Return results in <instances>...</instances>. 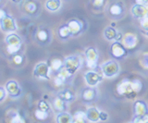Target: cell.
Returning <instances> with one entry per match:
<instances>
[{
  "instance_id": "5bb4252c",
  "label": "cell",
  "mask_w": 148,
  "mask_h": 123,
  "mask_svg": "<svg viewBox=\"0 0 148 123\" xmlns=\"http://www.w3.org/2000/svg\"><path fill=\"white\" fill-rule=\"evenodd\" d=\"M68 26H69V28L71 29V34H77V33H79L82 31V24L79 20H69V23H68Z\"/></svg>"
},
{
  "instance_id": "52a82bcc",
  "label": "cell",
  "mask_w": 148,
  "mask_h": 123,
  "mask_svg": "<svg viewBox=\"0 0 148 123\" xmlns=\"http://www.w3.org/2000/svg\"><path fill=\"white\" fill-rule=\"evenodd\" d=\"M0 22H1V28L5 31H14L17 30L15 20L8 14L0 19Z\"/></svg>"
},
{
  "instance_id": "ffe728a7",
  "label": "cell",
  "mask_w": 148,
  "mask_h": 123,
  "mask_svg": "<svg viewBox=\"0 0 148 123\" xmlns=\"http://www.w3.org/2000/svg\"><path fill=\"white\" fill-rule=\"evenodd\" d=\"M88 120L86 113L82 112V111H77L75 113V115L73 117V122H77V123H84L86 122V120Z\"/></svg>"
},
{
  "instance_id": "60d3db41",
  "label": "cell",
  "mask_w": 148,
  "mask_h": 123,
  "mask_svg": "<svg viewBox=\"0 0 148 123\" xmlns=\"http://www.w3.org/2000/svg\"><path fill=\"white\" fill-rule=\"evenodd\" d=\"M120 39H121V33H117V35H116V38L115 40H117V41H119Z\"/></svg>"
},
{
  "instance_id": "8fae6325",
  "label": "cell",
  "mask_w": 148,
  "mask_h": 123,
  "mask_svg": "<svg viewBox=\"0 0 148 123\" xmlns=\"http://www.w3.org/2000/svg\"><path fill=\"white\" fill-rule=\"evenodd\" d=\"M84 77H85L86 83L90 86H95L96 84H98L102 81V77L94 70L87 71L85 73V75H84Z\"/></svg>"
},
{
  "instance_id": "1f68e13d",
  "label": "cell",
  "mask_w": 148,
  "mask_h": 123,
  "mask_svg": "<svg viewBox=\"0 0 148 123\" xmlns=\"http://www.w3.org/2000/svg\"><path fill=\"white\" fill-rule=\"evenodd\" d=\"M12 123H23V122H25L24 121V118H23L20 114H15V116L13 117V118L11 120Z\"/></svg>"
},
{
  "instance_id": "f1b7e54d",
  "label": "cell",
  "mask_w": 148,
  "mask_h": 123,
  "mask_svg": "<svg viewBox=\"0 0 148 123\" xmlns=\"http://www.w3.org/2000/svg\"><path fill=\"white\" fill-rule=\"evenodd\" d=\"M37 38H38L41 42H45L48 39V33L45 30H41L37 33Z\"/></svg>"
},
{
  "instance_id": "b9f144b4",
  "label": "cell",
  "mask_w": 148,
  "mask_h": 123,
  "mask_svg": "<svg viewBox=\"0 0 148 123\" xmlns=\"http://www.w3.org/2000/svg\"><path fill=\"white\" fill-rule=\"evenodd\" d=\"M12 2H14V3H21L22 0H11Z\"/></svg>"
},
{
  "instance_id": "4fadbf2b",
  "label": "cell",
  "mask_w": 148,
  "mask_h": 123,
  "mask_svg": "<svg viewBox=\"0 0 148 123\" xmlns=\"http://www.w3.org/2000/svg\"><path fill=\"white\" fill-rule=\"evenodd\" d=\"M86 116L88 120L96 122L100 120V112L98 111V109L95 107H91L86 111Z\"/></svg>"
},
{
  "instance_id": "8992f818",
  "label": "cell",
  "mask_w": 148,
  "mask_h": 123,
  "mask_svg": "<svg viewBox=\"0 0 148 123\" xmlns=\"http://www.w3.org/2000/svg\"><path fill=\"white\" fill-rule=\"evenodd\" d=\"M87 67L91 70H95L97 67V60H98V55L95 48H88L85 51Z\"/></svg>"
},
{
  "instance_id": "8d00e7d4",
  "label": "cell",
  "mask_w": 148,
  "mask_h": 123,
  "mask_svg": "<svg viewBox=\"0 0 148 123\" xmlns=\"http://www.w3.org/2000/svg\"><path fill=\"white\" fill-rule=\"evenodd\" d=\"M104 0H94V6L96 8H100L103 6Z\"/></svg>"
},
{
  "instance_id": "30bf717a",
  "label": "cell",
  "mask_w": 148,
  "mask_h": 123,
  "mask_svg": "<svg viewBox=\"0 0 148 123\" xmlns=\"http://www.w3.org/2000/svg\"><path fill=\"white\" fill-rule=\"evenodd\" d=\"M6 89L8 94L12 97H18L21 94V91L18 84L15 81H9L6 84Z\"/></svg>"
},
{
  "instance_id": "7a4b0ae2",
  "label": "cell",
  "mask_w": 148,
  "mask_h": 123,
  "mask_svg": "<svg viewBox=\"0 0 148 123\" xmlns=\"http://www.w3.org/2000/svg\"><path fill=\"white\" fill-rule=\"evenodd\" d=\"M117 91L119 94L125 95L128 98H133L136 94V93L132 89V81L129 80H123L120 81L117 86Z\"/></svg>"
},
{
  "instance_id": "3957f363",
  "label": "cell",
  "mask_w": 148,
  "mask_h": 123,
  "mask_svg": "<svg viewBox=\"0 0 148 123\" xmlns=\"http://www.w3.org/2000/svg\"><path fill=\"white\" fill-rule=\"evenodd\" d=\"M102 69V72H103V74L106 77H113L115 75L118 74L119 72V64L116 61H108L104 63L103 65L101 67Z\"/></svg>"
},
{
  "instance_id": "83f0119b",
  "label": "cell",
  "mask_w": 148,
  "mask_h": 123,
  "mask_svg": "<svg viewBox=\"0 0 148 123\" xmlns=\"http://www.w3.org/2000/svg\"><path fill=\"white\" fill-rule=\"evenodd\" d=\"M35 118L37 120H45L46 118H48V114H47V111H44L42 110V109H38V110L35 111Z\"/></svg>"
},
{
  "instance_id": "d6986e66",
  "label": "cell",
  "mask_w": 148,
  "mask_h": 123,
  "mask_svg": "<svg viewBox=\"0 0 148 123\" xmlns=\"http://www.w3.org/2000/svg\"><path fill=\"white\" fill-rule=\"evenodd\" d=\"M53 106L56 110H58V112H62L65 110V108H66V107H65V101L60 97H57L54 100Z\"/></svg>"
},
{
  "instance_id": "7bdbcfd3",
  "label": "cell",
  "mask_w": 148,
  "mask_h": 123,
  "mask_svg": "<svg viewBox=\"0 0 148 123\" xmlns=\"http://www.w3.org/2000/svg\"><path fill=\"white\" fill-rule=\"evenodd\" d=\"M147 36H148V31H147Z\"/></svg>"
},
{
  "instance_id": "44dd1931",
  "label": "cell",
  "mask_w": 148,
  "mask_h": 123,
  "mask_svg": "<svg viewBox=\"0 0 148 123\" xmlns=\"http://www.w3.org/2000/svg\"><path fill=\"white\" fill-rule=\"evenodd\" d=\"M58 97L63 99L65 102H69L74 99V94L69 90H65L58 94Z\"/></svg>"
},
{
  "instance_id": "4316f807",
  "label": "cell",
  "mask_w": 148,
  "mask_h": 123,
  "mask_svg": "<svg viewBox=\"0 0 148 123\" xmlns=\"http://www.w3.org/2000/svg\"><path fill=\"white\" fill-rule=\"evenodd\" d=\"M132 86L133 91L136 94H138L139 92H141V90L143 89V83H142V81H139V80L132 81Z\"/></svg>"
},
{
  "instance_id": "d6a6232c",
  "label": "cell",
  "mask_w": 148,
  "mask_h": 123,
  "mask_svg": "<svg viewBox=\"0 0 148 123\" xmlns=\"http://www.w3.org/2000/svg\"><path fill=\"white\" fill-rule=\"evenodd\" d=\"M141 26L143 29L148 31V14L141 19Z\"/></svg>"
},
{
  "instance_id": "ac0fdd59",
  "label": "cell",
  "mask_w": 148,
  "mask_h": 123,
  "mask_svg": "<svg viewBox=\"0 0 148 123\" xmlns=\"http://www.w3.org/2000/svg\"><path fill=\"white\" fill-rule=\"evenodd\" d=\"M95 91L92 88H86L82 93V97L85 101H92L95 99Z\"/></svg>"
},
{
  "instance_id": "e0dca14e",
  "label": "cell",
  "mask_w": 148,
  "mask_h": 123,
  "mask_svg": "<svg viewBox=\"0 0 148 123\" xmlns=\"http://www.w3.org/2000/svg\"><path fill=\"white\" fill-rule=\"evenodd\" d=\"M46 8L51 11H56L59 10L60 6H61V1L60 0H48L46 2Z\"/></svg>"
},
{
  "instance_id": "9c48e42d",
  "label": "cell",
  "mask_w": 148,
  "mask_h": 123,
  "mask_svg": "<svg viewBox=\"0 0 148 123\" xmlns=\"http://www.w3.org/2000/svg\"><path fill=\"white\" fill-rule=\"evenodd\" d=\"M111 53H112L113 57L117 58H121L126 55V48H125L123 44H120L119 41H117L111 46Z\"/></svg>"
},
{
  "instance_id": "e575fe53",
  "label": "cell",
  "mask_w": 148,
  "mask_h": 123,
  "mask_svg": "<svg viewBox=\"0 0 148 123\" xmlns=\"http://www.w3.org/2000/svg\"><path fill=\"white\" fill-rule=\"evenodd\" d=\"M64 80L63 79H61L60 77H58V76H57L56 78L54 79V83H55V85L56 86H61L62 84H63V83H64Z\"/></svg>"
},
{
  "instance_id": "6da1fadb",
  "label": "cell",
  "mask_w": 148,
  "mask_h": 123,
  "mask_svg": "<svg viewBox=\"0 0 148 123\" xmlns=\"http://www.w3.org/2000/svg\"><path fill=\"white\" fill-rule=\"evenodd\" d=\"M6 43L8 44L7 50L9 54H15L21 49V40L20 38V36L15 33L9 34L6 38Z\"/></svg>"
},
{
  "instance_id": "484cf974",
  "label": "cell",
  "mask_w": 148,
  "mask_h": 123,
  "mask_svg": "<svg viewBox=\"0 0 148 123\" xmlns=\"http://www.w3.org/2000/svg\"><path fill=\"white\" fill-rule=\"evenodd\" d=\"M72 74L71 73V72H69L66 68H62L61 70H58V75L57 76H58V77H60V78L61 79H63L64 81H66L67 79H69V77H71Z\"/></svg>"
},
{
  "instance_id": "277c9868",
  "label": "cell",
  "mask_w": 148,
  "mask_h": 123,
  "mask_svg": "<svg viewBox=\"0 0 148 123\" xmlns=\"http://www.w3.org/2000/svg\"><path fill=\"white\" fill-rule=\"evenodd\" d=\"M49 70L50 68L49 66L45 62H42L37 64L36 67L34 68V75L36 78H41V79H45L49 80Z\"/></svg>"
},
{
  "instance_id": "9a60e30c",
  "label": "cell",
  "mask_w": 148,
  "mask_h": 123,
  "mask_svg": "<svg viewBox=\"0 0 148 123\" xmlns=\"http://www.w3.org/2000/svg\"><path fill=\"white\" fill-rule=\"evenodd\" d=\"M135 108V115L136 116H143L147 114V107L146 105L143 101H137L134 105Z\"/></svg>"
},
{
  "instance_id": "7402d4cb",
  "label": "cell",
  "mask_w": 148,
  "mask_h": 123,
  "mask_svg": "<svg viewBox=\"0 0 148 123\" xmlns=\"http://www.w3.org/2000/svg\"><path fill=\"white\" fill-rule=\"evenodd\" d=\"M58 34L62 39H66L69 37V35H71V29L69 28L68 25H64V26L59 28Z\"/></svg>"
},
{
  "instance_id": "ab89813d",
  "label": "cell",
  "mask_w": 148,
  "mask_h": 123,
  "mask_svg": "<svg viewBox=\"0 0 148 123\" xmlns=\"http://www.w3.org/2000/svg\"><path fill=\"white\" fill-rule=\"evenodd\" d=\"M0 93H1V97H0V100L3 101L5 98V95H6V90L4 89V87H0Z\"/></svg>"
},
{
  "instance_id": "603a6c76",
  "label": "cell",
  "mask_w": 148,
  "mask_h": 123,
  "mask_svg": "<svg viewBox=\"0 0 148 123\" xmlns=\"http://www.w3.org/2000/svg\"><path fill=\"white\" fill-rule=\"evenodd\" d=\"M50 67H51V69H52L53 70H55V71H58L59 70H61V69H62L63 63H62V61L60 60L59 58H55V59H53L52 61H51V63H50Z\"/></svg>"
},
{
  "instance_id": "4dcf8cb0",
  "label": "cell",
  "mask_w": 148,
  "mask_h": 123,
  "mask_svg": "<svg viewBox=\"0 0 148 123\" xmlns=\"http://www.w3.org/2000/svg\"><path fill=\"white\" fill-rule=\"evenodd\" d=\"M132 122L134 123H146L148 122V115H143V116H135L133 118Z\"/></svg>"
},
{
  "instance_id": "d590c367",
  "label": "cell",
  "mask_w": 148,
  "mask_h": 123,
  "mask_svg": "<svg viewBox=\"0 0 148 123\" xmlns=\"http://www.w3.org/2000/svg\"><path fill=\"white\" fill-rule=\"evenodd\" d=\"M22 60H23V58L21 55H16V56L13 57V61L15 62L16 64H21V63L22 62Z\"/></svg>"
},
{
  "instance_id": "cb8c5ba5",
  "label": "cell",
  "mask_w": 148,
  "mask_h": 123,
  "mask_svg": "<svg viewBox=\"0 0 148 123\" xmlns=\"http://www.w3.org/2000/svg\"><path fill=\"white\" fill-rule=\"evenodd\" d=\"M109 12L113 16H119L122 13V8L119 4H113L109 8Z\"/></svg>"
},
{
  "instance_id": "d4e9b609",
  "label": "cell",
  "mask_w": 148,
  "mask_h": 123,
  "mask_svg": "<svg viewBox=\"0 0 148 123\" xmlns=\"http://www.w3.org/2000/svg\"><path fill=\"white\" fill-rule=\"evenodd\" d=\"M117 31H116L112 27H108L105 30V36L106 39L108 40H112L116 38V35H117Z\"/></svg>"
},
{
  "instance_id": "836d02e7",
  "label": "cell",
  "mask_w": 148,
  "mask_h": 123,
  "mask_svg": "<svg viewBox=\"0 0 148 123\" xmlns=\"http://www.w3.org/2000/svg\"><path fill=\"white\" fill-rule=\"evenodd\" d=\"M39 108L44 111H48L50 107L48 106V104L46 103L45 100H42V101H40V103H39Z\"/></svg>"
},
{
  "instance_id": "5b68a950",
  "label": "cell",
  "mask_w": 148,
  "mask_h": 123,
  "mask_svg": "<svg viewBox=\"0 0 148 123\" xmlns=\"http://www.w3.org/2000/svg\"><path fill=\"white\" fill-rule=\"evenodd\" d=\"M81 66V60L79 57L77 56H72V57H69L66 58V60L64 62V67L71 72V74L75 73L78 70V69Z\"/></svg>"
},
{
  "instance_id": "ba28073f",
  "label": "cell",
  "mask_w": 148,
  "mask_h": 123,
  "mask_svg": "<svg viewBox=\"0 0 148 123\" xmlns=\"http://www.w3.org/2000/svg\"><path fill=\"white\" fill-rule=\"evenodd\" d=\"M132 13L136 19H142L145 15L148 14V5H139L136 4L132 8Z\"/></svg>"
},
{
  "instance_id": "f35d334b",
  "label": "cell",
  "mask_w": 148,
  "mask_h": 123,
  "mask_svg": "<svg viewBox=\"0 0 148 123\" xmlns=\"http://www.w3.org/2000/svg\"><path fill=\"white\" fill-rule=\"evenodd\" d=\"M135 3L139 5H148V0H135Z\"/></svg>"
},
{
  "instance_id": "f546056e",
  "label": "cell",
  "mask_w": 148,
  "mask_h": 123,
  "mask_svg": "<svg viewBox=\"0 0 148 123\" xmlns=\"http://www.w3.org/2000/svg\"><path fill=\"white\" fill-rule=\"evenodd\" d=\"M25 10H27V12H29L30 14H32V13H34L37 10V7L35 5V3L34 2H28L25 6Z\"/></svg>"
},
{
  "instance_id": "2e32d148",
  "label": "cell",
  "mask_w": 148,
  "mask_h": 123,
  "mask_svg": "<svg viewBox=\"0 0 148 123\" xmlns=\"http://www.w3.org/2000/svg\"><path fill=\"white\" fill-rule=\"evenodd\" d=\"M58 123H71L73 122V118L69 113H59L57 117Z\"/></svg>"
},
{
  "instance_id": "74e56055",
  "label": "cell",
  "mask_w": 148,
  "mask_h": 123,
  "mask_svg": "<svg viewBox=\"0 0 148 123\" xmlns=\"http://www.w3.org/2000/svg\"><path fill=\"white\" fill-rule=\"evenodd\" d=\"M100 120L104 121L108 120V114L106 112H100Z\"/></svg>"
},
{
  "instance_id": "7c38bea8",
  "label": "cell",
  "mask_w": 148,
  "mask_h": 123,
  "mask_svg": "<svg viewBox=\"0 0 148 123\" xmlns=\"http://www.w3.org/2000/svg\"><path fill=\"white\" fill-rule=\"evenodd\" d=\"M122 43L126 48H134L138 43L137 36L133 33H127L122 38Z\"/></svg>"
}]
</instances>
